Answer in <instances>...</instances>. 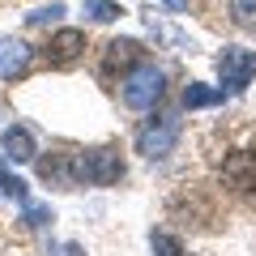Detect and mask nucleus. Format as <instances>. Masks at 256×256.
Instances as JSON below:
<instances>
[{
  "label": "nucleus",
  "mask_w": 256,
  "mask_h": 256,
  "mask_svg": "<svg viewBox=\"0 0 256 256\" xmlns=\"http://www.w3.org/2000/svg\"><path fill=\"white\" fill-rule=\"evenodd\" d=\"M73 171H77V184H120L124 180V158H120L116 146H98V150H77L73 154Z\"/></svg>",
  "instance_id": "1"
},
{
  "label": "nucleus",
  "mask_w": 256,
  "mask_h": 256,
  "mask_svg": "<svg viewBox=\"0 0 256 256\" xmlns=\"http://www.w3.org/2000/svg\"><path fill=\"white\" fill-rule=\"evenodd\" d=\"M162 94H166V73L154 64H137L120 86V98L132 111H154V102H162Z\"/></svg>",
  "instance_id": "2"
},
{
  "label": "nucleus",
  "mask_w": 256,
  "mask_h": 256,
  "mask_svg": "<svg viewBox=\"0 0 256 256\" xmlns=\"http://www.w3.org/2000/svg\"><path fill=\"white\" fill-rule=\"evenodd\" d=\"M175 141H180V116H171V111H162L137 128V154L150 162H162L175 150Z\"/></svg>",
  "instance_id": "3"
},
{
  "label": "nucleus",
  "mask_w": 256,
  "mask_h": 256,
  "mask_svg": "<svg viewBox=\"0 0 256 256\" xmlns=\"http://www.w3.org/2000/svg\"><path fill=\"white\" fill-rule=\"evenodd\" d=\"M218 77L226 94H244L256 82V52L248 47H222L218 52Z\"/></svg>",
  "instance_id": "4"
},
{
  "label": "nucleus",
  "mask_w": 256,
  "mask_h": 256,
  "mask_svg": "<svg viewBox=\"0 0 256 256\" xmlns=\"http://www.w3.org/2000/svg\"><path fill=\"white\" fill-rule=\"evenodd\" d=\"M222 184L239 196H256V150H235L222 162Z\"/></svg>",
  "instance_id": "5"
},
{
  "label": "nucleus",
  "mask_w": 256,
  "mask_h": 256,
  "mask_svg": "<svg viewBox=\"0 0 256 256\" xmlns=\"http://www.w3.org/2000/svg\"><path fill=\"white\" fill-rule=\"evenodd\" d=\"M82 52H86V34H82V30H56V34L47 38V47H43L47 64H56V68L77 64V60H82Z\"/></svg>",
  "instance_id": "6"
},
{
  "label": "nucleus",
  "mask_w": 256,
  "mask_h": 256,
  "mask_svg": "<svg viewBox=\"0 0 256 256\" xmlns=\"http://www.w3.org/2000/svg\"><path fill=\"white\" fill-rule=\"evenodd\" d=\"M137 64H146V47H141L137 43V38H116V43H111L107 47V60H102V73H116V68H120V73H132V68H137Z\"/></svg>",
  "instance_id": "7"
},
{
  "label": "nucleus",
  "mask_w": 256,
  "mask_h": 256,
  "mask_svg": "<svg viewBox=\"0 0 256 256\" xmlns=\"http://www.w3.org/2000/svg\"><path fill=\"white\" fill-rule=\"evenodd\" d=\"M26 68H30V47L18 34L0 38V82H18Z\"/></svg>",
  "instance_id": "8"
},
{
  "label": "nucleus",
  "mask_w": 256,
  "mask_h": 256,
  "mask_svg": "<svg viewBox=\"0 0 256 256\" xmlns=\"http://www.w3.org/2000/svg\"><path fill=\"white\" fill-rule=\"evenodd\" d=\"M0 150H4V158L9 162H34L38 158V146H34V132L22 124L4 128V137H0Z\"/></svg>",
  "instance_id": "9"
},
{
  "label": "nucleus",
  "mask_w": 256,
  "mask_h": 256,
  "mask_svg": "<svg viewBox=\"0 0 256 256\" xmlns=\"http://www.w3.org/2000/svg\"><path fill=\"white\" fill-rule=\"evenodd\" d=\"M38 175L56 188H77V171H73V154H52L38 162Z\"/></svg>",
  "instance_id": "10"
},
{
  "label": "nucleus",
  "mask_w": 256,
  "mask_h": 256,
  "mask_svg": "<svg viewBox=\"0 0 256 256\" xmlns=\"http://www.w3.org/2000/svg\"><path fill=\"white\" fill-rule=\"evenodd\" d=\"M222 98H226V90H214V86H201V82H188V90H184V107H188V111L218 107Z\"/></svg>",
  "instance_id": "11"
},
{
  "label": "nucleus",
  "mask_w": 256,
  "mask_h": 256,
  "mask_svg": "<svg viewBox=\"0 0 256 256\" xmlns=\"http://www.w3.org/2000/svg\"><path fill=\"white\" fill-rule=\"evenodd\" d=\"M0 192H4V196H13L18 205H30V188H26V184H22L4 162H0Z\"/></svg>",
  "instance_id": "12"
},
{
  "label": "nucleus",
  "mask_w": 256,
  "mask_h": 256,
  "mask_svg": "<svg viewBox=\"0 0 256 256\" xmlns=\"http://www.w3.org/2000/svg\"><path fill=\"white\" fill-rule=\"evenodd\" d=\"M230 22L248 34H256V0H230Z\"/></svg>",
  "instance_id": "13"
},
{
  "label": "nucleus",
  "mask_w": 256,
  "mask_h": 256,
  "mask_svg": "<svg viewBox=\"0 0 256 256\" xmlns=\"http://www.w3.org/2000/svg\"><path fill=\"white\" fill-rule=\"evenodd\" d=\"M150 252L154 256H184V244L171 230H150Z\"/></svg>",
  "instance_id": "14"
},
{
  "label": "nucleus",
  "mask_w": 256,
  "mask_h": 256,
  "mask_svg": "<svg viewBox=\"0 0 256 256\" xmlns=\"http://www.w3.org/2000/svg\"><path fill=\"white\" fill-rule=\"evenodd\" d=\"M86 18H94V22L107 26V22H120V18H124V9H120L116 0H86Z\"/></svg>",
  "instance_id": "15"
},
{
  "label": "nucleus",
  "mask_w": 256,
  "mask_h": 256,
  "mask_svg": "<svg viewBox=\"0 0 256 256\" xmlns=\"http://www.w3.org/2000/svg\"><path fill=\"white\" fill-rule=\"evenodd\" d=\"M56 18H64V4H43V9H34L30 13V26H47V22H56Z\"/></svg>",
  "instance_id": "16"
},
{
  "label": "nucleus",
  "mask_w": 256,
  "mask_h": 256,
  "mask_svg": "<svg viewBox=\"0 0 256 256\" xmlns=\"http://www.w3.org/2000/svg\"><path fill=\"white\" fill-rule=\"evenodd\" d=\"M47 222H52V210L47 205H26V226L30 230H43Z\"/></svg>",
  "instance_id": "17"
},
{
  "label": "nucleus",
  "mask_w": 256,
  "mask_h": 256,
  "mask_svg": "<svg viewBox=\"0 0 256 256\" xmlns=\"http://www.w3.org/2000/svg\"><path fill=\"white\" fill-rule=\"evenodd\" d=\"M52 256H86L82 244H64V248H52Z\"/></svg>",
  "instance_id": "18"
},
{
  "label": "nucleus",
  "mask_w": 256,
  "mask_h": 256,
  "mask_svg": "<svg viewBox=\"0 0 256 256\" xmlns=\"http://www.w3.org/2000/svg\"><path fill=\"white\" fill-rule=\"evenodd\" d=\"M162 4H166V9H175V13H184V9H188V0H162Z\"/></svg>",
  "instance_id": "19"
}]
</instances>
